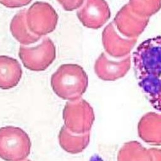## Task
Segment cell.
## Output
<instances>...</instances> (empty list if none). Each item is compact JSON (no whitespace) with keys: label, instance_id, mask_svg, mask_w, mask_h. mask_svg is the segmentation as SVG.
I'll list each match as a JSON object with an SVG mask.
<instances>
[{"label":"cell","instance_id":"6da1fadb","mask_svg":"<svg viewBox=\"0 0 161 161\" xmlns=\"http://www.w3.org/2000/svg\"><path fill=\"white\" fill-rule=\"evenodd\" d=\"M132 62L142 92L152 107L161 111V36L140 43L133 53Z\"/></svg>","mask_w":161,"mask_h":161},{"label":"cell","instance_id":"7a4b0ae2","mask_svg":"<svg viewBox=\"0 0 161 161\" xmlns=\"http://www.w3.org/2000/svg\"><path fill=\"white\" fill-rule=\"evenodd\" d=\"M88 77L83 68L77 64H63L52 74L51 86L60 98L74 101L85 92Z\"/></svg>","mask_w":161,"mask_h":161},{"label":"cell","instance_id":"3957f363","mask_svg":"<svg viewBox=\"0 0 161 161\" xmlns=\"http://www.w3.org/2000/svg\"><path fill=\"white\" fill-rule=\"evenodd\" d=\"M31 142L23 129L13 126L0 128V158L6 161H21L27 157Z\"/></svg>","mask_w":161,"mask_h":161},{"label":"cell","instance_id":"277c9868","mask_svg":"<svg viewBox=\"0 0 161 161\" xmlns=\"http://www.w3.org/2000/svg\"><path fill=\"white\" fill-rule=\"evenodd\" d=\"M19 57L23 65L32 71H43L54 61L56 57L55 47L52 40L45 38L35 47H19Z\"/></svg>","mask_w":161,"mask_h":161},{"label":"cell","instance_id":"5b68a950","mask_svg":"<svg viewBox=\"0 0 161 161\" xmlns=\"http://www.w3.org/2000/svg\"><path fill=\"white\" fill-rule=\"evenodd\" d=\"M58 15L53 8L45 2H35L26 10V23L29 30L42 37L56 28Z\"/></svg>","mask_w":161,"mask_h":161},{"label":"cell","instance_id":"8992f818","mask_svg":"<svg viewBox=\"0 0 161 161\" xmlns=\"http://www.w3.org/2000/svg\"><path fill=\"white\" fill-rule=\"evenodd\" d=\"M64 126L77 134L89 132L93 121L94 113L90 104L83 99L66 103L63 109Z\"/></svg>","mask_w":161,"mask_h":161},{"label":"cell","instance_id":"52a82bcc","mask_svg":"<svg viewBox=\"0 0 161 161\" xmlns=\"http://www.w3.org/2000/svg\"><path fill=\"white\" fill-rule=\"evenodd\" d=\"M77 16L84 26L98 29L109 19L111 12L105 0H85Z\"/></svg>","mask_w":161,"mask_h":161},{"label":"cell","instance_id":"ba28073f","mask_svg":"<svg viewBox=\"0 0 161 161\" xmlns=\"http://www.w3.org/2000/svg\"><path fill=\"white\" fill-rule=\"evenodd\" d=\"M148 19L136 15L132 11L129 5L126 4L118 13L113 23L123 36L129 38H135L143 31Z\"/></svg>","mask_w":161,"mask_h":161},{"label":"cell","instance_id":"9c48e42d","mask_svg":"<svg viewBox=\"0 0 161 161\" xmlns=\"http://www.w3.org/2000/svg\"><path fill=\"white\" fill-rule=\"evenodd\" d=\"M116 30L113 22L105 27L102 36L104 48L108 55L113 57L128 55L136 42L135 38H123Z\"/></svg>","mask_w":161,"mask_h":161},{"label":"cell","instance_id":"30bf717a","mask_svg":"<svg viewBox=\"0 0 161 161\" xmlns=\"http://www.w3.org/2000/svg\"><path fill=\"white\" fill-rule=\"evenodd\" d=\"M22 74L21 65L16 59L0 55V89L7 90L16 86Z\"/></svg>","mask_w":161,"mask_h":161},{"label":"cell","instance_id":"8fae6325","mask_svg":"<svg viewBox=\"0 0 161 161\" xmlns=\"http://www.w3.org/2000/svg\"><path fill=\"white\" fill-rule=\"evenodd\" d=\"M90 139L89 131L77 134L72 133L65 126H63L58 133V142L65 152L76 154L82 152L88 145Z\"/></svg>","mask_w":161,"mask_h":161},{"label":"cell","instance_id":"7c38bea8","mask_svg":"<svg viewBox=\"0 0 161 161\" xmlns=\"http://www.w3.org/2000/svg\"><path fill=\"white\" fill-rule=\"evenodd\" d=\"M27 9H23L16 13L11 19L10 31L12 35L22 45H30L38 42L41 37L33 34L28 28L26 23Z\"/></svg>","mask_w":161,"mask_h":161},{"label":"cell","instance_id":"4fadbf2b","mask_svg":"<svg viewBox=\"0 0 161 161\" xmlns=\"http://www.w3.org/2000/svg\"><path fill=\"white\" fill-rule=\"evenodd\" d=\"M118 63L119 62L110 60L105 53H102L95 62V72L103 80L113 79L117 73Z\"/></svg>","mask_w":161,"mask_h":161},{"label":"cell","instance_id":"5bb4252c","mask_svg":"<svg viewBox=\"0 0 161 161\" xmlns=\"http://www.w3.org/2000/svg\"><path fill=\"white\" fill-rule=\"evenodd\" d=\"M128 5L136 15L148 18L159 10L161 0H130Z\"/></svg>","mask_w":161,"mask_h":161},{"label":"cell","instance_id":"9a60e30c","mask_svg":"<svg viewBox=\"0 0 161 161\" xmlns=\"http://www.w3.org/2000/svg\"><path fill=\"white\" fill-rule=\"evenodd\" d=\"M62 7L67 11L75 10L81 6L84 0H57Z\"/></svg>","mask_w":161,"mask_h":161},{"label":"cell","instance_id":"2e32d148","mask_svg":"<svg viewBox=\"0 0 161 161\" xmlns=\"http://www.w3.org/2000/svg\"><path fill=\"white\" fill-rule=\"evenodd\" d=\"M32 0H0V3L7 8H15L28 5Z\"/></svg>","mask_w":161,"mask_h":161},{"label":"cell","instance_id":"e0dca14e","mask_svg":"<svg viewBox=\"0 0 161 161\" xmlns=\"http://www.w3.org/2000/svg\"><path fill=\"white\" fill-rule=\"evenodd\" d=\"M21 161H31L30 160H28V159H26V160H22Z\"/></svg>","mask_w":161,"mask_h":161}]
</instances>
